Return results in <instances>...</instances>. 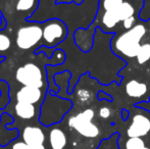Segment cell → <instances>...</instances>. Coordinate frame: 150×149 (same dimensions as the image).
Listing matches in <instances>:
<instances>
[{
  "mask_svg": "<svg viewBox=\"0 0 150 149\" xmlns=\"http://www.w3.org/2000/svg\"><path fill=\"white\" fill-rule=\"evenodd\" d=\"M145 147H146L145 142L142 138H129L128 141L126 142V149H143Z\"/></svg>",
  "mask_w": 150,
  "mask_h": 149,
  "instance_id": "17",
  "label": "cell"
},
{
  "mask_svg": "<svg viewBox=\"0 0 150 149\" xmlns=\"http://www.w3.org/2000/svg\"><path fill=\"white\" fill-rule=\"evenodd\" d=\"M150 59V43H144L141 45L137 55V61L139 64H145Z\"/></svg>",
  "mask_w": 150,
  "mask_h": 149,
  "instance_id": "16",
  "label": "cell"
},
{
  "mask_svg": "<svg viewBox=\"0 0 150 149\" xmlns=\"http://www.w3.org/2000/svg\"><path fill=\"white\" fill-rule=\"evenodd\" d=\"M129 115H130V112H129V110L122 109V119H124V121H127V119H129Z\"/></svg>",
  "mask_w": 150,
  "mask_h": 149,
  "instance_id": "23",
  "label": "cell"
},
{
  "mask_svg": "<svg viewBox=\"0 0 150 149\" xmlns=\"http://www.w3.org/2000/svg\"><path fill=\"white\" fill-rule=\"evenodd\" d=\"M119 138H120L119 133L112 134L109 138L103 139L100 142V144H99L97 149H120L119 146Z\"/></svg>",
  "mask_w": 150,
  "mask_h": 149,
  "instance_id": "15",
  "label": "cell"
},
{
  "mask_svg": "<svg viewBox=\"0 0 150 149\" xmlns=\"http://www.w3.org/2000/svg\"><path fill=\"white\" fill-rule=\"evenodd\" d=\"M71 107L73 102L71 100L53 95L48 90L45 99L40 107V124H42L44 127L57 125L62 121L64 115L71 109Z\"/></svg>",
  "mask_w": 150,
  "mask_h": 149,
  "instance_id": "2",
  "label": "cell"
},
{
  "mask_svg": "<svg viewBox=\"0 0 150 149\" xmlns=\"http://www.w3.org/2000/svg\"><path fill=\"white\" fill-rule=\"evenodd\" d=\"M148 91L145 83L137 80H131L126 85V94L131 98H142Z\"/></svg>",
  "mask_w": 150,
  "mask_h": 149,
  "instance_id": "13",
  "label": "cell"
},
{
  "mask_svg": "<svg viewBox=\"0 0 150 149\" xmlns=\"http://www.w3.org/2000/svg\"><path fill=\"white\" fill-rule=\"evenodd\" d=\"M150 132V119L146 115L136 114L133 117L130 127L127 130L129 138L139 137L142 138Z\"/></svg>",
  "mask_w": 150,
  "mask_h": 149,
  "instance_id": "8",
  "label": "cell"
},
{
  "mask_svg": "<svg viewBox=\"0 0 150 149\" xmlns=\"http://www.w3.org/2000/svg\"><path fill=\"white\" fill-rule=\"evenodd\" d=\"M39 0H18L16 1V10L20 12H29L31 16L38 7Z\"/></svg>",
  "mask_w": 150,
  "mask_h": 149,
  "instance_id": "14",
  "label": "cell"
},
{
  "mask_svg": "<svg viewBox=\"0 0 150 149\" xmlns=\"http://www.w3.org/2000/svg\"><path fill=\"white\" fill-rule=\"evenodd\" d=\"M96 31H92V27L90 29H78L75 32L74 38L77 46L83 52H88L93 46V41H94V35Z\"/></svg>",
  "mask_w": 150,
  "mask_h": 149,
  "instance_id": "10",
  "label": "cell"
},
{
  "mask_svg": "<svg viewBox=\"0 0 150 149\" xmlns=\"http://www.w3.org/2000/svg\"><path fill=\"white\" fill-rule=\"evenodd\" d=\"M111 114V112L110 109H109L108 107H106V106H102L101 108H99V112H98V115L100 119H108L109 117H110Z\"/></svg>",
  "mask_w": 150,
  "mask_h": 149,
  "instance_id": "19",
  "label": "cell"
},
{
  "mask_svg": "<svg viewBox=\"0 0 150 149\" xmlns=\"http://www.w3.org/2000/svg\"><path fill=\"white\" fill-rule=\"evenodd\" d=\"M48 90L40 89L33 86H23L18 92H16V100L18 101L28 102L32 104H37L42 102L45 99L46 93Z\"/></svg>",
  "mask_w": 150,
  "mask_h": 149,
  "instance_id": "7",
  "label": "cell"
},
{
  "mask_svg": "<svg viewBox=\"0 0 150 149\" xmlns=\"http://www.w3.org/2000/svg\"><path fill=\"white\" fill-rule=\"evenodd\" d=\"M6 25H7V22H6L5 18H3L1 12H0V31H3V29H5Z\"/></svg>",
  "mask_w": 150,
  "mask_h": 149,
  "instance_id": "22",
  "label": "cell"
},
{
  "mask_svg": "<svg viewBox=\"0 0 150 149\" xmlns=\"http://www.w3.org/2000/svg\"><path fill=\"white\" fill-rule=\"evenodd\" d=\"M11 47V39L7 34L0 31V52L8 51Z\"/></svg>",
  "mask_w": 150,
  "mask_h": 149,
  "instance_id": "18",
  "label": "cell"
},
{
  "mask_svg": "<svg viewBox=\"0 0 150 149\" xmlns=\"http://www.w3.org/2000/svg\"><path fill=\"white\" fill-rule=\"evenodd\" d=\"M149 104H150V101H149ZM144 109L148 110V112H149V113H150V108H149V107H146V108H144Z\"/></svg>",
  "mask_w": 150,
  "mask_h": 149,
  "instance_id": "24",
  "label": "cell"
},
{
  "mask_svg": "<svg viewBox=\"0 0 150 149\" xmlns=\"http://www.w3.org/2000/svg\"><path fill=\"white\" fill-rule=\"evenodd\" d=\"M14 112L16 114L22 119H34L40 117V108L38 109L35 104L28 103V102L16 101L14 105Z\"/></svg>",
  "mask_w": 150,
  "mask_h": 149,
  "instance_id": "11",
  "label": "cell"
},
{
  "mask_svg": "<svg viewBox=\"0 0 150 149\" xmlns=\"http://www.w3.org/2000/svg\"></svg>",
  "mask_w": 150,
  "mask_h": 149,
  "instance_id": "26",
  "label": "cell"
},
{
  "mask_svg": "<svg viewBox=\"0 0 150 149\" xmlns=\"http://www.w3.org/2000/svg\"><path fill=\"white\" fill-rule=\"evenodd\" d=\"M94 117V109L86 108L83 112L71 117L69 121V126L71 129L77 131L83 137L94 139V138L98 137L99 134H100L99 127L92 121Z\"/></svg>",
  "mask_w": 150,
  "mask_h": 149,
  "instance_id": "5",
  "label": "cell"
},
{
  "mask_svg": "<svg viewBox=\"0 0 150 149\" xmlns=\"http://www.w3.org/2000/svg\"><path fill=\"white\" fill-rule=\"evenodd\" d=\"M29 24L18 29L16 33V43L21 50H30L34 48L39 42H42L43 29L42 23L28 22Z\"/></svg>",
  "mask_w": 150,
  "mask_h": 149,
  "instance_id": "6",
  "label": "cell"
},
{
  "mask_svg": "<svg viewBox=\"0 0 150 149\" xmlns=\"http://www.w3.org/2000/svg\"><path fill=\"white\" fill-rule=\"evenodd\" d=\"M143 149H150V148H147V147H145V148H143Z\"/></svg>",
  "mask_w": 150,
  "mask_h": 149,
  "instance_id": "25",
  "label": "cell"
},
{
  "mask_svg": "<svg viewBox=\"0 0 150 149\" xmlns=\"http://www.w3.org/2000/svg\"><path fill=\"white\" fill-rule=\"evenodd\" d=\"M97 98H98V100H107V101H109V102L112 101V97H111L108 93H106V92H104V91L98 92Z\"/></svg>",
  "mask_w": 150,
  "mask_h": 149,
  "instance_id": "21",
  "label": "cell"
},
{
  "mask_svg": "<svg viewBox=\"0 0 150 149\" xmlns=\"http://www.w3.org/2000/svg\"><path fill=\"white\" fill-rule=\"evenodd\" d=\"M11 149H31L25 141H16L11 144Z\"/></svg>",
  "mask_w": 150,
  "mask_h": 149,
  "instance_id": "20",
  "label": "cell"
},
{
  "mask_svg": "<svg viewBox=\"0 0 150 149\" xmlns=\"http://www.w3.org/2000/svg\"><path fill=\"white\" fill-rule=\"evenodd\" d=\"M23 141H25L32 148L44 145L46 135L44 131L37 126H27L22 134Z\"/></svg>",
  "mask_w": 150,
  "mask_h": 149,
  "instance_id": "9",
  "label": "cell"
},
{
  "mask_svg": "<svg viewBox=\"0 0 150 149\" xmlns=\"http://www.w3.org/2000/svg\"><path fill=\"white\" fill-rule=\"evenodd\" d=\"M48 141L51 149H65L67 145V135L58 127H53L50 129L48 134Z\"/></svg>",
  "mask_w": 150,
  "mask_h": 149,
  "instance_id": "12",
  "label": "cell"
},
{
  "mask_svg": "<svg viewBox=\"0 0 150 149\" xmlns=\"http://www.w3.org/2000/svg\"><path fill=\"white\" fill-rule=\"evenodd\" d=\"M146 28L143 24H137L132 29L120 35H115L111 41L112 51L125 58H135L141 47V40L146 35ZM124 58V59H125Z\"/></svg>",
  "mask_w": 150,
  "mask_h": 149,
  "instance_id": "1",
  "label": "cell"
},
{
  "mask_svg": "<svg viewBox=\"0 0 150 149\" xmlns=\"http://www.w3.org/2000/svg\"><path fill=\"white\" fill-rule=\"evenodd\" d=\"M43 38L42 45L48 48H56L67 37L69 30L64 22L59 18H50L42 23Z\"/></svg>",
  "mask_w": 150,
  "mask_h": 149,
  "instance_id": "4",
  "label": "cell"
},
{
  "mask_svg": "<svg viewBox=\"0 0 150 149\" xmlns=\"http://www.w3.org/2000/svg\"><path fill=\"white\" fill-rule=\"evenodd\" d=\"M46 78L45 68H41L33 62L20 66L16 72V80L23 86H33L48 90V86H46Z\"/></svg>",
  "mask_w": 150,
  "mask_h": 149,
  "instance_id": "3",
  "label": "cell"
}]
</instances>
